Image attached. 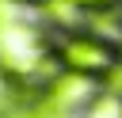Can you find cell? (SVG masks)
I'll return each instance as SVG.
<instances>
[{
    "mask_svg": "<svg viewBox=\"0 0 122 118\" xmlns=\"http://www.w3.org/2000/svg\"><path fill=\"white\" fill-rule=\"evenodd\" d=\"M50 61H57V53H53V42L38 30V27H30V23H8V27H0V69L11 76V80H34L38 72H42V65H50Z\"/></svg>",
    "mask_w": 122,
    "mask_h": 118,
    "instance_id": "1",
    "label": "cell"
},
{
    "mask_svg": "<svg viewBox=\"0 0 122 118\" xmlns=\"http://www.w3.org/2000/svg\"><path fill=\"white\" fill-rule=\"evenodd\" d=\"M72 8H114V4H122V0H69Z\"/></svg>",
    "mask_w": 122,
    "mask_h": 118,
    "instance_id": "5",
    "label": "cell"
},
{
    "mask_svg": "<svg viewBox=\"0 0 122 118\" xmlns=\"http://www.w3.org/2000/svg\"><path fill=\"white\" fill-rule=\"evenodd\" d=\"M53 53H57L61 72H72V76H84V80L107 76L118 65V49L99 34H61L53 42Z\"/></svg>",
    "mask_w": 122,
    "mask_h": 118,
    "instance_id": "2",
    "label": "cell"
},
{
    "mask_svg": "<svg viewBox=\"0 0 122 118\" xmlns=\"http://www.w3.org/2000/svg\"><path fill=\"white\" fill-rule=\"evenodd\" d=\"M84 118H122V103L114 99V95H95L92 103H88V114Z\"/></svg>",
    "mask_w": 122,
    "mask_h": 118,
    "instance_id": "3",
    "label": "cell"
},
{
    "mask_svg": "<svg viewBox=\"0 0 122 118\" xmlns=\"http://www.w3.org/2000/svg\"><path fill=\"white\" fill-rule=\"evenodd\" d=\"M23 4H50V0H23Z\"/></svg>",
    "mask_w": 122,
    "mask_h": 118,
    "instance_id": "6",
    "label": "cell"
},
{
    "mask_svg": "<svg viewBox=\"0 0 122 118\" xmlns=\"http://www.w3.org/2000/svg\"><path fill=\"white\" fill-rule=\"evenodd\" d=\"M103 91H107V95H114V99L122 103V61H118V65L103 76Z\"/></svg>",
    "mask_w": 122,
    "mask_h": 118,
    "instance_id": "4",
    "label": "cell"
}]
</instances>
